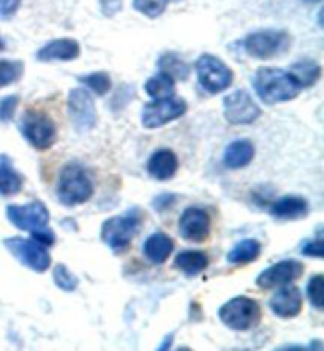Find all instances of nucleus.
<instances>
[{
	"label": "nucleus",
	"mask_w": 324,
	"mask_h": 351,
	"mask_svg": "<svg viewBox=\"0 0 324 351\" xmlns=\"http://www.w3.org/2000/svg\"><path fill=\"white\" fill-rule=\"evenodd\" d=\"M253 87L266 105L295 100L302 89L290 71L280 69H260L255 73Z\"/></svg>",
	"instance_id": "1"
},
{
	"label": "nucleus",
	"mask_w": 324,
	"mask_h": 351,
	"mask_svg": "<svg viewBox=\"0 0 324 351\" xmlns=\"http://www.w3.org/2000/svg\"><path fill=\"white\" fill-rule=\"evenodd\" d=\"M94 195V182L86 169L76 163L65 165L59 176L58 198L66 208L84 204Z\"/></svg>",
	"instance_id": "2"
},
{
	"label": "nucleus",
	"mask_w": 324,
	"mask_h": 351,
	"mask_svg": "<svg viewBox=\"0 0 324 351\" xmlns=\"http://www.w3.org/2000/svg\"><path fill=\"white\" fill-rule=\"evenodd\" d=\"M142 214L140 209H130L127 214L112 217L101 226V239L110 249L119 252L132 244L133 237L140 233Z\"/></svg>",
	"instance_id": "3"
},
{
	"label": "nucleus",
	"mask_w": 324,
	"mask_h": 351,
	"mask_svg": "<svg viewBox=\"0 0 324 351\" xmlns=\"http://www.w3.org/2000/svg\"><path fill=\"white\" fill-rule=\"evenodd\" d=\"M19 132L37 151H48L58 141V127L53 119L37 110H27L21 117Z\"/></svg>",
	"instance_id": "4"
},
{
	"label": "nucleus",
	"mask_w": 324,
	"mask_h": 351,
	"mask_svg": "<svg viewBox=\"0 0 324 351\" xmlns=\"http://www.w3.org/2000/svg\"><path fill=\"white\" fill-rule=\"evenodd\" d=\"M263 312L260 304L251 298L238 296L229 299L219 308V318L233 331L242 332L253 329L261 322Z\"/></svg>",
	"instance_id": "5"
},
{
	"label": "nucleus",
	"mask_w": 324,
	"mask_h": 351,
	"mask_svg": "<svg viewBox=\"0 0 324 351\" xmlns=\"http://www.w3.org/2000/svg\"><path fill=\"white\" fill-rule=\"evenodd\" d=\"M291 38L285 30L266 29L247 35L244 48L249 56L255 59H272L290 48Z\"/></svg>",
	"instance_id": "6"
},
{
	"label": "nucleus",
	"mask_w": 324,
	"mask_h": 351,
	"mask_svg": "<svg viewBox=\"0 0 324 351\" xmlns=\"http://www.w3.org/2000/svg\"><path fill=\"white\" fill-rule=\"evenodd\" d=\"M3 245L10 254H12L18 261L23 263L24 266H27L29 269L35 272H45L49 269L51 266V255L46 250L45 245H41L40 242L35 239H25V237L13 236L3 239Z\"/></svg>",
	"instance_id": "7"
},
{
	"label": "nucleus",
	"mask_w": 324,
	"mask_h": 351,
	"mask_svg": "<svg viewBox=\"0 0 324 351\" xmlns=\"http://www.w3.org/2000/svg\"><path fill=\"white\" fill-rule=\"evenodd\" d=\"M197 75L199 84L209 94H220L233 84V71L214 54H203L197 60Z\"/></svg>",
	"instance_id": "8"
},
{
	"label": "nucleus",
	"mask_w": 324,
	"mask_h": 351,
	"mask_svg": "<svg viewBox=\"0 0 324 351\" xmlns=\"http://www.w3.org/2000/svg\"><path fill=\"white\" fill-rule=\"evenodd\" d=\"M187 112V103L182 98L166 97L155 98L153 101H149L144 105L141 112V122L144 128L155 130L166 123L176 121Z\"/></svg>",
	"instance_id": "9"
},
{
	"label": "nucleus",
	"mask_w": 324,
	"mask_h": 351,
	"mask_svg": "<svg viewBox=\"0 0 324 351\" xmlns=\"http://www.w3.org/2000/svg\"><path fill=\"white\" fill-rule=\"evenodd\" d=\"M225 119L233 125H250L258 121L261 108L245 90H236L223 98Z\"/></svg>",
	"instance_id": "10"
},
{
	"label": "nucleus",
	"mask_w": 324,
	"mask_h": 351,
	"mask_svg": "<svg viewBox=\"0 0 324 351\" xmlns=\"http://www.w3.org/2000/svg\"><path fill=\"white\" fill-rule=\"evenodd\" d=\"M7 219L16 226L18 230L34 231L43 230L49 223V210L40 201H34L25 206L10 204L7 208Z\"/></svg>",
	"instance_id": "11"
},
{
	"label": "nucleus",
	"mask_w": 324,
	"mask_h": 351,
	"mask_svg": "<svg viewBox=\"0 0 324 351\" xmlns=\"http://www.w3.org/2000/svg\"><path fill=\"white\" fill-rule=\"evenodd\" d=\"M68 114L78 132H89L97 123L94 98L86 89H73L68 95Z\"/></svg>",
	"instance_id": "12"
},
{
	"label": "nucleus",
	"mask_w": 324,
	"mask_h": 351,
	"mask_svg": "<svg viewBox=\"0 0 324 351\" xmlns=\"http://www.w3.org/2000/svg\"><path fill=\"white\" fill-rule=\"evenodd\" d=\"M304 274V265L297 260H282L274 266L267 267L256 277V287L263 290H272V288L290 285L297 280Z\"/></svg>",
	"instance_id": "13"
},
{
	"label": "nucleus",
	"mask_w": 324,
	"mask_h": 351,
	"mask_svg": "<svg viewBox=\"0 0 324 351\" xmlns=\"http://www.w3.org/2000/svg\"><path fill=\"white\" fill-rule=\"evenodd\" d=\"M179 233L185 241L204 242L210 236V217L204 209H185L179 220Z\"/></svg>",
	"instance_id": "14"
},
{
	"label": "nucleus",
	"mask_w": 324,
	"mask_h": 351,
	"mask_svg": "<svg viewBox=\"0 0 324 351\" xmlns=\"http://www.w3.org/2000/svg\"><path fill=\"white\" fill-rule=\"evenodd\" d=\"M271 311L280 318H295L302 311V296L297 287L284 285L269 301Z\"/></svg>",
	"instance_id": "15"
},
{
	"label": "nucleus",
	"mask_w": 324,
	"mask_h": 351,
	"mask_svg": "<svg viewBox=\"0 0 324 351\" xmlns=\"http://www.w3.org/2000/svg\"><path fill=\"white\" fill-rule=\"evenodd\" d=\"M81 54V46L73 38H59L49 41L43 48L38 49L37 59L40 62H53V60H75Z\"/></svg>",
	"instance_id": "16"
},
{
	"label": "nucleus",
	"mask_w": 324,
	"mask_h": 351,
	"mask_svg": "<svg viewBox=\"0 0 324 351\" xmlns=\"http://www.w3.org/2000/svg\"><path fill=\"white\" fill-rule=\"evenodd\" d=\"M269 214L277 220H299L308 214V203L302 196H284L271 204Z\"/></svg>",
	"instance_id": "17"
},
{
	"label": "nucleus",
	"mask_w": 324,
	"mask_h": 351,
	"mask_svg": "<svg viewBox=\"0 0 324 351\" xmlns=\"http://www.w3.org/2000/svg\"><path fill=\"white\" fill-rule=\"evenodd\" d=\"M179 160L176 154L169 149H160V151L153 152L152 157L147 162V171L157 180H168L174 178L177 173Z\"/></svg>",
	"instance_id": "18"
},
{
	"label": "nucleus",
	"mask_w": 324,
	"mask_h": 351,
	"mask_svg": "<svg viewBox=\"0 0 324 351\" xmlns=\"http://www.w3.org/2000/svg\"><path fill=\"white\" fill-rule=\"evenodd\" d=\"M174 250V241L168 234L162 233H153L144 241L142 245V254L149 261L155 263V265H162L171 256Z\"/></svg>",
	"instance_id": "19"
},
{
	"label": "nucleus",
	"mask_w": 324,
	"mask_h": 351,
	"mask_svg": "<svg viewBox=\"0 0 324 351\" xmlns=\"http://www.w3.org/2000/svg\"><path fill=\"white\" fill-rule=\"evenodd\" d=\"M255 157V147L249 139H238L225 149L223 163L229 169H240L251 163Z\"/></svg>",
	"instance_id": "20"
},
{
	"label": "nucleus",
	"mask_w": 324,
	"mask_h": 351,
	"mask_svg": "<svg viewBox=\"0 0 324 351\" xmlns=\"http://www.w3.org/2000/svg\"><path fill=\"white\" fill-rule=\"evenodd\" d=\"M23 189V176L13 167V160L0 156V196H14Z\"/></svg>",
	"instance_id": "21"
},
{
	"label": "nucleus",
	"mask_w": 324,
	"mask_h": 351,
	"mask_svg": "<svg viewBox=\"0 0 324 351\" xmlns=\"http://www.w3.org/2000/svg\"><path fill=\"white\" fill-rule=\"evenodd\" d=\"M174 265L179 271L187 274V276H198L209 266V258L203 252L185 250L176 256Z\"/></svg>",
	"instance_id": "22"
},
{
	"label": "nucleus",
	"mask_w": 324,
	"mask_h": 351,
	"mask_svg": "<svg viewBox=\"0 0 324 351\" xmlns=\"http://www.w3.org/2000/svg\"><path fill=\"white\" fill-rule=\"evenodd\" d=\"M261 254V244L256 239H244L236 244L228 254V261L231 265H245L255 261Z\"/></svg>",
	"instance_id": "23"
},
{
	"label": "nucleus",
	"mask_w": 324,
	"mask_h": 351,
	"mask_svg": "<svg viewBox=\"0 0 324 351\" xmlns=\"http://www.w3.org/2000/svg\"><path fill=\"white\" fill-rule=\"evenodd\" d=\"M157 65L162 73L171 76L174 81H185L190 75V66L187 65V62L182 60L177 54L166 53L160 56Z\"/></svg>",
	"instance_id": "24"
},
{
	"label": "nucleus",
	"mask_w": 324,
	"mask_h": 351,
	"mask_svg": "<svg viewBox=\"0 0 324 351\" xmlns=\"http://www.w3.org/2000/svg\"><path fill=\"white\" fill-rule=\"evenodd\" d=\"M290 73L295 76L301 87H310L313 84H316L318 80H320L321 66L315 60L304 59L292 64Z\"/></svg>",
	"instance_id": "25"
},
{
	"label": "nucleus",
	"mask_w": 324,
	"mask_h": 351,
	"mask_svg": "<svg viewBox=\"0 0 324 351\" xmlns=\"http://www.w3.org/2000/svg\"><path fill=\"white\" fill-rule=\"evenodd\" d=\"M174 89H176L174 80L171 76L162 73V71L158 75L152 76V78H149L146 81V84H144V90H146V94L153 98L173 97Z\"/></svg>",
	"instance_id": "26"
},
{
	"label": "nucleus",
	"mask_w": 324,
	"mask_h": 351,
	"mask_svg": "<svg viewBox=\"0 0 324 351\" xmlns=\"http://www.w3.org/2000/svg\"><path fill=\"white\" fill-rule=\"evenodd\" d=\"M24 73V64L19 60L0 59V89L16 82Z\"/></svg>",
	"instance_id": "27"
},
{
	"label": "nucleus",
	"mask_w": 324,
	"mask_h": 351,
	"mask_svg": "<svg viewBox=\"0 0 324 351\" xmlns=\"http://www.w3.org/2000/svg\"><path fill=\"white\" fill-rule=\"evenodd\" d=\"M79 81L97 95H105L111 89V78L105 71H95V73L81 76Z\"/></svg>",
	"instance_id": "28"
},
{
	"label": "nucleus",
	"mask_w": 324,
	"mask_h": 351,
	"mask_svg": "<svg viewBox=\"0 0 324 351\" xmlns=\"http://www.w3.org/2000/svg\"><path fill=\"white\" fill-rule=\"evenodd\" d=\"M324 277L323 274H316V276L310 277L307 283V296L308 301L316 311H323L324 308Z\"/></svg>",
	"instance_id": "29"
},
{
	"label": "nucleus",
	"mask_w": 324,
	"mask_h": 351,
	"mask_svg": "<svg viewBox=\"0 0 324 351\" xmlns=\"http://www.w3.org/2000/svg\"><path fill=\"white\" fill-rule=\"evenodd\" d=\"M54 283L62 291L71 293L78 288L79 280L73 272L68 271V267L65 265H58L54 269Z\"/></svg>",
	"instance_id": "30"
},
{
	"label": "nucleus",
	"mask_w": 324,
	"mask_h": 351,
	"mask_svg": "<svg viewBox=\"0 0 324 351\" xmlns=\"http://www.w3.org/2000/svg\"><path fill=\"white\" fill-rule=\"evenodd\" d=\"M168 7V0H133V8L147 18H158Z\"/></svg>",
	"instance_id": "31"
},
{
	"label": "nucleus",
	"mask_w": 324,
	"mask_h": 351,
	"mask_svg": "<svg viewBox=\"0 0 324 351\" xmlns=\"http://www.w3.org/2000/svg\"><path fill=\"white\" fill-rule=\"evenodd\" d=\"M19 105L18 95H8L0 100V122H10L16 114Z\"/></svg>",
	"instance_id": "32"
},
{
	"label": "nucleus",
	"mask_w": 324,
	"mask_h": 351,
	"mask_svg": "<svg viewBox=\"0 0 324 351\" xmlns=\"http://www.w3.org/2000/svg\"><path fill=\"white\" fill-rule=\"evenodd\" d=\"M302 255L313 256V258H323L324 256V244L321 234H318L315 241H306L301 247Z\"/></svg>",
	"instance_id": "33"
},
{
	"label": "nucleus",
	"mask_w": 324,
	"mask_h": 351,
	"mask_svg": "<svg viewBox=\"0 0 324 351\" xmlns=\"http://www.w3.org/2000/svg\"><path fill=\"white\" fill-rule=\"evenodd\" d=\"M21 0H0V19L8 21L18 13Z\"/></svg>",
	"instance_id": "34"
},
{
	"label": "nucleus",
	"mask_w": 324,
	"mask_h": 351,
	"mask_svg": "<svg viewBox=\"0 0 324 351\" xmlns=\"http://www.w3.org/2000/svg\"><path fill=\"white\" fill-rule=\"evenodd\" d=\"M176 199H177L176 195L163 193L160 196H157V198L152 201V206H153V209L157 210V213H163V210L171 208V206L176 203Z\"/></svg>",
	"instance_id": "35"
},
{
	"label": "nucleus",
	"mask_w": 324,
	"mask_h": 351,
	"mask_svg": "<svg viewBox=\"0 0 324 351\" xmlns=\"http://www.w3.org/2000/svg\"><path fill=\"white\" fill-rule=\"evenodd\" d=\"M100 8L105 16L111 18L122 10V0H100Z\"/></svg>",
	"instance_id": "36"
},
{
	"label": "nucleus",
	"mask_w": 324,
	"mask_h": 351,
	"mask_svg": "<svg viewBox=\"0 0 324 351\" xmlns=\"http://www.w3.org/2000/svg\"><path fill=\"white\" fill-rule=\"evenodd\" d=\"M173 340H174V334H168L166 337H164V340L162 342L160 347H158V350H169V347L173 345Z\"/></svg>",
	"instance_id": "37"
},
{
	"label": "nucleus",
	"mask_w": 324,
	"mask_h": 351,
	"mask_svg": "<svg viewBox=\"0 0 324 351\" xmlns=\"http://www.w3.org/2000/svg\"><path fill=\"white\" fill-rule=\"evenodd\" d=\"M3 49H5V43H3L2 37H0V51H3Z\"/></svg>",
	"instance_id": "38"
},
{
	"label": "nucleus",
	"mask_w": 324,
	"mask_h": 351,
	"mask_svg": "<svg viewBox=\"0 0 324 351\" xmlns=\"http://www.w3.org/2000/svg\"><path fill=\"white\" fill-rule=\"evenodd\" d=\"M307 2H320V0H307Z\"/></svg>",
	"instance_id": "39"
},
{
	"label": "nucleus",
	"mask_w": 324,
	"mask_h": 351,
	"mask_svg": "<svg viewBox=\"0 0 324 351\" xmlns=\"http://www.w3.org/2000/svg\"><path fill=\"white\" fill-rule=\"evenodd\" d=\"M174 2H179V0H174Z\"/></svg>",
	"instance_id": "40"
}]
</instances>
